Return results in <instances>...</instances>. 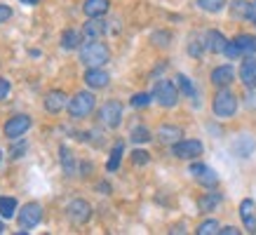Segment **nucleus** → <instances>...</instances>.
Wrapping results in <instances>:
<instances>
[{
    "instance_id": "nucleus-1",
    "label": "nucleus",
    "mask_w": 256,
    "mask_h": 235,
    "mask_svg": "<svg viewBox=\"0 0 256 235\" xmlns=\"http://www.w3.org/2000/svg\"><path fill=\"white\" fill-rule=\"evenodd\" d=\"M110 62V50L101 40H87L85 45H80V64L87 68H99Z\"/></svg>"
},
{
    "instance_id": "nucleus-2",
    "label": "nucleus",
    "mask_w": 256,
    "mask_h": 235,
    "mask_svg": "<svg viewBox=\"0 0 256 235\" xmlns=\"http://www.w3.org/2000/svg\"><path fill=\"white\" fill-rule=\"evenodd\" d=\"M212 110L214 116L221 118V120H228L238 113V96H235L233 90L228 87H218V92L214 94V102H212Z\"/></svg>"
},
{
    "instance_id": "nucleus-3",
    "label": "nucleus",
    "mask_w": 256,
    "mask_h": 235,
    "mask_svg": "<svg viewBox=\"0 0 256 235\" xmlns=\"http://www.w3.org/2000/svg\"><path fill=\"white\" fill-rule=\"evenodd\" d=\"M94 106H96V99L92 92H78L68 99V116L73 120H85L87 116H92Z\"/></svg>"
},
{
    "instance_id": "nucleus-4",
    "label": "nucleus",
    "mask_w": 256,
    "mask_h": 235,
    "mask_svg": "<svg viewBox=\"0 0 256 235\" xmlns=\"http://www.w3.org/2000/svg\"><path fill=\"white\" fill-rule=\"evenodd\" d=\"M153 102H158L162 108H174L178 104V85L172 80H158L153 87Z\"/></svg>"
},
{
    "instance_id": "nucleus-5",
    "label": "nucleus",
    "mask_w": 256,
    "mask_h": 235,
    "mask_svg": "<svg viewBox=\"0 0 256 235\" xmlns=\"http://www.w3.org/2000/svg\"><path fill=\"white\" fill-rule=\"evenodd\" d=\"M42 221V207L40 202H26L22 204V210L16 214V226L19 230H31Z\"/></svg>"
},
{
    "instance_id": "nucleus-6",
    "label": "nucleus",
    "mask_w": 256,
    "mask_h": 235,
    "mask_svg": "<svg viewBox=\"0 0 256 235\" xmlns=\"http://www.w3.org/2000/svg\"><path fill=\"white\" fill-rule=\"evenodd\" d=\"M99 122L104 127H108V130L120 127V122H122V104L116 102V99H110V102L104 104L99 108Z\"/></svg>"
},
{
    "instance_id": "nucleus-7",
    "label": "nucleus",
    "mask_w": 256,
    "mask_h": 235,
    "mask_svg": "<svg viewBox=\"0 0 256 235\" xmlns=\"http://www.w3.org/2000/svg\"><path fill=\"white\" fill-rule=\"evenodd\" d=\"M31 116H26V113H16V116H12L8 120V122H5V127H2V134H5V136H8V139H22L24 134L28 132V130H31Z\"/></svg>"
},
{
    "instance_id": "nucleus-8",
    "label": "nucleus",
    "mask_w": 256,
    "mask_h": 235,
    "mask_svg": "<svg viewBox=\"0 0 256 235\" xmlns=\"http://www.w3.org/2000/svg\"><path fill=\"white\" fill-rule=\"evenodd\" d=\"M202 150H204L202 141H198V139H181V141H176V144L172 146V156L178 158V160H195V158L202 156Z\"/></svg>"
},
{
    "instance_id": "nucleus-9",
    "label": "nucleus",
    "mask_w": 256,
    "mask_h": 235,
    "mask_svg": "<svg viewBox=\"0 0 256 235\" xmlns=\"http://www.w3.org/2000/svg\"><path fill=\"white\" fill-rule=\"evenodd\" d=\"M66 212H68L70 224H76V226H82V224H87V221L92 219V204L87 202V200H82V198L70 200Z\"/></svg>"
},
{
    "instance_id": "nucleus-10",
    "label": "nucleus",
    "mask_w": 256,
    "mask_h": 235,
    "mask_svg": "<svg viewBox=\"0 0 256 235\" xmlns=\"http://www.w3.org/2000/svg\"><path fill=\"white\" fill-rule=\"evenodd\" d=\"M188 172L193 174V179L204 188H214L218 184L216 172H214L212 167H207V164H202V162H193L190 167H188Z\"/></svg>"
},
{
    "instance_id": "nucleus-11",
    "label": "nucleus",
    "mask_w": 256,
    "mask_h": 235,
    "mask_svg": "<svg viewBox=\"0 0 256 235\" xmlns=\"http://www.w3.org/2000/svg\"><path fill=\"white\" fill-rule=\"evenodd\" d=\"M82 80H85V85L90 90H104V87H108L110 76L108 70H104V66H99V68H87Z\"/></svg>"
},
{
    "instance_id": "nucleus-12",
    "label": "nucleus",
    "mask_w": 256,
    "mask_h": 235,
    "mask_svg": "<svg viewBox=\"0 0 256 235\" xmlns=\"http://www.w3.org/2000/svg\"><path fill=\"white\" fill-rule=\"evenodd\" d=\"M45 108H47V113L59 116L64 108H68V96H66L62 90H52V92H47L45 94Z\"/></svg>"
},
{
    "instance_id": "nucleus-13",
    "label": "nucleus",
    "mask_w": 256,
    "mask_h": 235,
    "mask_svg": "<svg viewBox=\"0 0 256 235\" xmlns=\"http://www.w3.org/2000/svg\"><path fill=\"white\" fill-rule=\"evenodd\" d=\"M240 80L247 90H256V56H244L240 64Z\"/></svg>"
},
{
    "instance_id": "nucleus-14",
    "label": "nucleus",
    "mask_w": 256,
    "mask_h": 235,
    "mask_svg": "<svg viewBox=\"0 0 256 235\" xmlns=\"http://www.w3.org/2000/svg\"><path fill=\"white\" fill-rule=\"evenodd\" d=\"M228 38L221 31H207L204 33V50H210L212 54H224Z\"/></svg>"
},
{
    "instance_id": "nucleus-15",
    "label": "nucleus",
    "mask_w": 256,
    "mask_h": 235,
    "mask_svg": "<svg viewBox=\"0 0 256 235\" xmlns=\"http://www.w3.org/2000/svg\"><path fill=\"white\" fill-rule=\"evenodd\" d=\"M235 80V70L230 64H224V66H216L212 70V85L214 87H228Z\"/></svg>"
},
{
    "instance_id": "nucleus-16",
    "label": "nucleus",
    "mask_w": 256,
    "mask_h": 235,
    "mask_svg": "<svg viewBox=\"0 0 256 235\" xmlns=\"http://www.w3.org/2000/svg\"><path fill=\"white\" fill-rule=\"evenodd\" d=\"M106 33V22H104V16H90V22L85 24V28H82V36L87 40H101V36Z\"/></svg>"
},
{
    "instance_id": "nucleus-17",
    "label": "nucleus",
    "mask_w": 256,
    "mask_h": 235,
    "mask_svg": "<svg viewBox=\"0 0 256 235\" xmlns=\"http://www.w3.org/2000/svg\"><path fill=\"white\" fill-rule=\"evenodd\" d=\"M240 219L244 224L249 233H256V216H254V200L252 198H244L240 202Z\"/></svg>"
},
{
    "instance_id": "nucleus-18",
    "label": "nucleus",
    "mask_w": 256,
    "mask_h": 235,
    "mask_svg": "<svg viewBox=\"0 0 256 235\" xmlns=\"http://www.w3.org/2000/svg\"><path fill=\"white\" fill-rule=\"evenodd\" d=\"M230 148H233V153L238 158H249L252 153H254L256 144H254V139H252L249 134H240V136L233 141V146H230Z\"/></svg>"
},
{
    "instance_id": "nucleus-19",
    "label": "nucleus",
    "mask_w": 256,
    "mask_h": 235,
    "mask_svg": "<svg viewBox=\"0 0 256 235\" xmlns=\"http://www.w3.org/2000/svg\"><path fill=\"white\" fill-rule=\"evenodd\" d=\"M235 47L240 50L242 56H252L256 54V36H249V33H240V36H235L233 38Z\"/></svg>"
},
{
    "instance_id": "nucleus-20",
    "label": "nucleus",
    "mask_w": 256,
    "mask_h": 235,
    "mask_svg": "<svg viewBox=\"0 0 256 235\" xmlns=\"http://www.w3.org/2000/svg\"><path fill=\"white\" fill-rule=\"evenodd\" d=\"M110 10V0H85L82 12L87 16H104Z\"/></svg>"
},
{
    "instance_id": "nucleus-21",
    "label": "nucleus",
    "mask_w": 256,
    "mask_h": 235,
    "mask_svg": "<svg viewBox=\"0 0 256 235\" xmlns=\"http://www.w3.org/2000/svg\"><path fill=\"white\" fill-rule=\"evenodd\" d=\"M181 136H184V132H181V127H176V125H162L158 130V139L162 141V144H170V146H174L176 141H181Z\"/></svg>"
},
{
    "instance_id": "nucleus-22",
    "label": "nucleus",
    "mask_w": 256,
    "mask_h": 235,
    "mask_svg": "<svg viewBox=\"0 0 256 235\" xmlns=\"http://www.w3.org/2000/svg\"><path fill=\"white\" fill-rule=\"evenodd\" d=\"M59 160H62L64 172L68 174V176H73V174L78 172V160H76V156H73L66 146H62V148H59Z\"/></svg>"
},
{
    "instance_id": "nucleus-23",
    "label": "nucleus",
    "mask_w": 256,
    "mask_h": 235,
    "mask_svg": "<svg viewBox=\"0 0 256 235\" xmlns=\"http://www.w3.org/2000/svg\"><path fill=\"white\" fill-rule=\"evenodd\" d=\"M82 42V33H78L76 28H66L62 36V47L64 50H78Z\"/></svg>"
},
{
    "instance_id": "nucleus-24",
    "label": "nucleus",
    "mask_w": 256,
    "mask_h": 235,
    "mask_svg": "<svg viewBox=\"0 0 256 235\" xmlns=\"http://www.w3.org/2000/svg\"><path fill=\"white\" fill-rule=\"evenodd\" d=\"M221 193H204V196L198 200V207H200V212H214L221 204Z\"/></svg>"
},
{
    "instance_id": "nucleus-25",
    "label": "nucleus",
    "mask_w": 256,
    "mask_h": 235,
    "mask_svg": "<svg viewBox=\"0 0 256 235\" xmlns=\"http://www.w3.org/2000/svg\"><path fill=\"white\" fill-rule=\"evenodd\" d=\"M16 212H19V207H16L14 198H8V196L0 198V216H2V219L5 221L12 219V216H16Z\"/></svg>"
},
{
    "instance_id": "nucleus-26",
    "label": "nucleus",
    "mask_w": 256,
    "mask_h": 235,
    "mask_svg": "<svg viewBox=\"0 0 256 235\" xmlns=\"http://www.w3.org/2000/svg\"><path fill=\"white\" fill-rule=\"evenodd\" d=\"M122 153H124L122 141H118L116 146H113V150H110L108 162H106V170H108V172H116L118 167H120V160H122Z\"/></svg>"
},
{
    "instance_id": "nucleus-27",
    "label": "nucleus",
    "mask_w": 256,
    "mask_h": 235,
    "mask_svg": "<svg viewBox=\"0 0 256 235\" xmlns=\"http://www.w3.org/2000/svg\"><path fill=\"white\" fill-rule=\"evenodd\" d=\"M198 8L202 12H210V14H216L226 8V0H198Z\"/></svg>"
},
{
    "instance_id": "nucleus-28",
    "label": "nucleus",
    "mask_w": 256,
    "mask_h": 235,
    "mask_svg": "<svg viewBox=\"0 0 256 235\" xmlns=\"http://www.w3.org/2000/svg\"><path fill=\"white\" fill-rule=\"evenodd\" d=\"M176 85H178V90H181V92L186 94V96H190V99L195 96V85H193V80L188 78V76L178 73V76H176Z\"/></svg>"
},
{
    "instance_id": "nucleus-29",
    "label": "nucleus",
    "mask_w": 256,
    "mask_h": 235,
    "mask_svg": "<svg viewBox=\"0 0 256 235\" xmlns=\"http://www.w3.org/2000/svg\"><path fill=\"white\" fill-rule=\"evenodd\" d=\"M130 139H132V144H148V141L153 139V134H150L148 127H134Z\"/></svg>"
},
{
    "instance_id": "nucleus-30",
    "label": "nucleus",
    "mask_w": 256,
    "mask_h": 235,
    "mask_svg": "<svg viewBox=\"0 0 256 235\" xmlns=\"http://www.w3.org/2000/svg\"><path fill=\"white\" fill-rule=\"evenodd\" d=\"M218 221L216 219H207V221H202L200 226L195 228V233L198 235H214V233H218Z\"/></svg>"
},
{
    "instance_id": "nucleus-31",
    "label": "nucleus",
    "mask_w": 256,
    "mask_h": 235,
    "mask_svg": "<svg viewBox=\"0 0 256 235\" xmlns=\"http://www.w3.org/2000/svg\"><path fill=\"white\" fill-rule=\"evenodd\" d=\"M150 102H153V94H146V92L134 94L132 99H130V104H132V108H146V106H148Z\"/></svg>"
},
{
    "instance_id": "nucleus-32",
    "label": "nucleus",
    "mask_w": 256,
    "mask_h": 235,
    "mask_svg": "<svg viewBox=\"0 0 256 235\" xmlns=\"http://www.w3.org/2000/svg\"><path fill=\"white\" fill-rule=\"evenodd\" d=\"M247 0H233V5H230V14L233 16H242L244 19V14H247Z\"/></svg>"
},
{
    "instance_id": "nucleus-33",
    "label": "nucleus",
    "mask_w": 256,
    "mask_h": 235,
    "mask_svg": "<svg viewBox=\"0 0 256 235\" xmlns=\"http://www.w3.org/2000/svg\"><path fill=\"white\" fill-rule=\"evenodd\" d=\"M150 40H153L156 45H160V47H167V45H170V40H172V36H170V33H164V31H158V33H153V36H150Z\"/></svg>"
},
{
    "instance_id": "nucleus-34",
    "label": "nucleus",
    "mask_w": 256,
    "mask_h": 235,
    "mask_svg": "<svg viewBox=\"0 0 256 235\" xmlns=\"http://www.w3.org/2000/svg\"><path fill=\"white\" fill-rule=\"evenodd\" d=\"M10 92H12V82L0 76V102H5V99L10 96Z\"/></svg>"
},
{
    "instance_id": "nucleus-35",
    "label": "nucleus",
    "mask_w": 256,
    "mask_h": 235,
    "mask_svg": "<svg viewBox=\"0 0 256 235\" xmlns=\"http://www.w3.org/2000/svg\"><path fill=\"white\" fill-rule=\"evenodd\" d=\"M202 50H204V42H200V40H190V45H188V54L190 56H200Z\"/></svg>"
},
{
    "instance_id": "nucleus-36",
    "label": "nucleus",
    "mask_w": 256,
    "mask_h": 235,
    "mask_svg": "<svg viewBox=\"0 0 256 235\" xmlns=\"http://www.w3.org/2000/svg\"><path fill=\"white\" fill-rule=\"evenodd\" d=\"M226 56H228V59H230V62H233V59H240V50H238V47H235V42L233 40H228V45H226V52H224Z\"/></svg>"
},
{
    "instance_id": "nucleus-37",
    "label": "nucleus",
    "mask_w": 256,
    "mask_h": 235,
    "mask_svg": "<svg viewBox=\"0 0 256 235\" xmlns=\"http://www.w3.org/2000/svg\"><path fill=\"white\" fill-rule=\"evenodd\" d=\"M148 160H150V156H148L146 150H134L132 153V162L134 164H148Z\"/></svg>"
},
{
    "instance_id": "nucleus-38",
    "label": "nucleus",
    "mask_w": 256,
    "mask_h": 235,
    "mask_svg": "<svg viewBox=\"0 0 256 235\" xmlns=\"http://www.w3.org/2000/svg\"><path fill=\"white\" fill-rule=\"evenodd\" d=\"M244 19L252 22V24H256V0H252V2L247 5V14H244Z\"/></svg>"
},
{
    "instance_id": "nucleus-39",
    "label": "nucleus",
    "mask_w": 256,
    "mask_h": 235,
    "mask_svg": "<svg viewBox=\"0 0 256 235\" xmlns=\"http://www.w3.org/2000/svg\"><path fill=\"white\" fill-rule=\"evenodd\" d=\"M8 19H12V8L10 5H0V24H5Z\"/></svg>"
},
{
    "instance_id": "nucleus-40",
    "label": "nucleus",
    "mask_w": 256,
    "mask_h": 235,
    "mask_svg": "<svg viewBox=\"0 0 256 235\" xmlns=\"http://www.w3.org/2000/svg\"><path fill=\"white\" fill-rule=\"evenodd\" d=\"M218 233L221 235H240V230L235 226H224V228H218Z\"/></svg>"
},
{
    "instance_id": "nucleus-41",
    "label": "nucleus",
    "mask_w": 256,
    "mask_h": 235,
    "mask_svg": "<svg viewBox=\"0 0 256 235\" xmlns=\"http://www.w3.org/2000/svg\"><path fill=\"white\" fill-rule=\"evenodd\" d=\"M22 2H24V5H31V8H33V5H38L40 0H22Z\"/></svg>"
},
{
    "instance_id": "nucleus-42",
    "label": "nucleus",
    "mask_w": 256,
    "mask_h": 235,
    "mask_svg": "<svg viewBox=\"0 0 256 235\" xmlns=\"http://www.w3.org/2000/svg\"><path fill=\"white\" fill-rule=\"evenodd\" d=\"M5 233V219H2V216H0V235Z\"/></svg>"
},
{
    "instance_id": "nucleus-43",
    "label": "nucleus",
    "mask_w": 256,
    "mask_h": 235,
    "mask_svg": "<svg viewBox=\"0 0 256 235\" xmlns=\"http://www.w3.org/2000/svg\"><path fill=\"white\" fill-rule=\"evenodd\" d=\"M0 160H2V150H0Z\"/></svg>"
}]
</instances>
